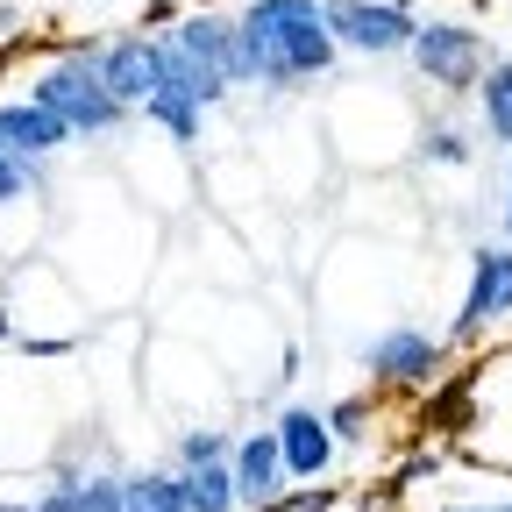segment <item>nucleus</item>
Wrapping results in <instances>:
<instances>
[{
    "instance_id": "f257e3e1",
    "label": "nucleus",
    "mask_w": 512,
    "mask_h": 512,
    "mask_svg": "<svg viewBox=\"0 0 512 512\" xmlns=\"http://www.w3.org/2000/svg\"><path fill=\"white\" fill-rule=\"evenodd\" d=\"M235 29L249 50V86H299L335 64V36L313 0H249Z\"/></svg>"
},
{
    "instance_id": "f03ea898",
    "label": "nucleus",
    "mask_w": 512,
    "mask_h": 512,
    "mask_svg": "<svg viewBox=\"0 0 512 512\" xmlns=\"http://www.w3.org/2000/svg\"><path fill=\"white\" fill-rule=\"evenodd\" d=\"M29 100H43V107L64 121V136H107V128L128 121V107H121V100L107 93V79L93 72V43H79L64 64H50Z\"/></svg>"
},
{
    "instance_id": "7ed1b4c3",
    "label": "nucleus",
    "mask_w": 512,
    "mask_h": 512,
    "mask_svg": "<svg viewBox=\"0 0 512 512\" xmlns=\"http://www.w3.org/2000/svg\"><path fill=\"white\" fill-rule=\"evenodd\" d=\"M320 22H328L335 43H349L363 57H392L420 29V15L413 8H392V0H320Z\"/></svg>"
},
{
    "instance_id": "20e7f679",
    "label": "nucleus",
    "mask_w": 512,
    "mask_h": 512,
    "mask_svg": "<svg viewBox=\"0 0 512 512\" xmlns=\"http://www.w3.org/2000/svg\"><path fill=\"white\" fill-rule=\"evenodd\" d=\"M406 50H413V64H420V79L441 86V93H470L477 72H484V36L463 29V22H420Z\"/></svg>"
},
{
    "instance_id": "39448f33",
    "label": "nucleus",
    "mask_w": 512,
    "mask_h": 512,
    "mask_svg": "<svg viewBox=\"0 0 512 512\" xmlns=\"http://www.w3.org/2000/svg\"><path fill=\"white\" fill-rule=\"evenodd\" d=\"M93 72L107 79V93H114L121 107H143V100L164 86L157 36H114V43H93Z\"/></svg>"
},
{
    "instance_id": "423d86ee",
    "label": "nucleus",
    "mask_w": 512,
    "mask_h": 512,
    "mask_svg": "<svg viewBox=\"0 0 512 512\" xmlns=\"http://www.w3.org/2000/svg\"><path fill=\"white\" fill-rule=\"evenodd\" d=\"M505 313H512V249H477L470 256V292L456 306V342H477Z\"/></svg>"
},
{
    "instance_id": "0eeeda50",
    "label": "nucleus",
    "mask_w": 512,
    "mask_h": 512,
    "mask_svg": "<svg viewBox=\"0 0 512 512\" xmlns=\"http://www.w3.org/2000/svg\"><path fill=\"white\" fill-rule=\"evenodd\" d=\"M278 456H285V477H328V463H335V434H328V413H313V406H292L278 427Z\"/></svg>"
},
{
    "instance_id": "6e6552de",
    "label": "nucleus",
    "mask_w": 512,
    "mask_h": 512,
    "mask_svg": "<svg viewBox=\"0 0 512 512\" xmlns=\"http://www.w3.org/2000/svg\"><path fill=\"white\" fill-rule=\"evenodd\" d=\"M228 470H235V498L242 505H271L285 491V456H278V434L271 427H256L228 448Z\"/></svg>"
},
{
    "instance_id": "1a4fd4ad",
    "label": "nucleus",
    "mask_w": 512,
    "mask_h": 512,
    "mask_svg": "<svg viewBox=\"0 0 512 512\" xmlns=\"http://www.w3.org/2000/svg\"><path fill=\"white\" fill-rule=\"evenodd\" d=\"M171 36H178L185 50H200L228 86H249V50H242V29H235L228 15H207V8H200V15H185Z\"/></svg>"
},
{
    "instance_id": "9d476101",
    "label": "nucleus",
    "mask_w": 512,
    "mask_h": 512,
    "mask_svg": "<svg viewBox=\"0 0 512 512\" xmlns=\"http://www.w3.org/2000/svg\"><path fill=\"white\" fill-rule=\"evenodd\" d=\"M370 370L384 384H427L441 370V342L427 328H392V335H377L370 342Z\"/></svg>"
},
{
    "instance_id": "9b49d317",
    "label": "nucleus",
    "mask_w": 512,
    "mask_h": 512,
    "mask_svg": "<svg viewBox=\"0 0 512 512\" xmlns=\"http://www.w3.org/2000/svg\"><path fill=\"white\" fill-rule=\"evenodd\" d=\"M0 143H8L15 157H57L72 136H64V121L43 100H8L0 107Z\"/></svg>"
},
{
    "instance_id": "f8f14e48",
    "label": "nucleus",
    "mask_w": 512,
    "mask_h": 512,
    "mask_svg": "<svg viewBox=\"0 0 512 512\" xmlns=\"http://www.w3.org/2000/svg\"><path fill=\"white\" fill-rule=\"evenodd\" d=\"M178 484H185V512H235L242 505L228 463H192V470H178Z\"/></svg>"
},
{
    "instance_id": "ddd939ff",
    "label": "nucleus",
    "mask_w": 512,
    "mask_h": 512,
    "mask_svg": "<svg viewBox=\"0 0 512 512\" xmlns=\"http://www.w3.org/2000/svg\"><path fill=\"white\" fill-rule=\"evenodd\" d=\"M121 512H185L178 470H136V477H121Z\"/></svg>"
},
{
    "instance_id": "4468645a",
    "label": "nucleus",
    "mask_w": 512,
    "mask_h": 512,
    "mask_svg": "<svg viewBox=\"0 0 512 512\" xmlns=\"http://www.w3.org/2000/svg\"><path fill=\"white\" fill-rule=\"evenodd\" d=\"M143 114H150L157 128H171L178 143H200V114H207V107L192 100V93H178V86H157V93L143 100Z\"/></svg>"
},
{
    "instance_id": "2eb2a0df",
    "label": "nucleus",
    "mask_w": 512,
    "mask_h": 512,
    "mask_svg": "<svg viewBox=\"0 0 512 512\" xmlns=\"http://www.w3.org/2000/svg\"><path fill=\"white\" fill-rule=\"evenodd\" d=\"M477 79H484L477 86L484 93V136L512 150V64H491V72H477Z\"/></svg>"
},
{
    "instance_id": "dca6fc26",
    "label": "nucleus",
    "mask_w": 512,
    "mask_h": 512,
    "mask_svg": "<svg viewBox=\"0 0 512 512\" xmlns=\"http://www.w3.org/2000/svg\"><path fill=\"white\" fill-rule=\"evenodd\" d=\"M43 178H50V157H15L8 143H0V207H22Z\"/></svg>"
},
{
    "instance_id": "f3484780",
    "label": "nucleus",
    "mask_w": 512,
    "mask_h": 512,
    "mask_svg": "<svg viewBox=\"0 0 512 512\" xmlns=\"http://www.w3.org/2000/svg\"><path fill=\"white\" fill-rule=\"evenodd\" d=\"M72 484V512H121V477H64Z\"/></svg>"
},
{
    "instance_id": "a211bd4d",
    "label": "nucleus",
    "mask_w": 512,
    "mask_h": 512,
    "mask_svg": "<svg viewBox=\"0 0 512 512\" xmlns=\"http://www.w3.org/2000/svg\"><path fill=\"white\" fill-rule=\"evenodd\" d=\"M228 456V434H214V427H192V434H178V463L192 470V463H221Z\"/></svg>"
},
{
    "instance_id": "6ab92c4d",
    "label": "nucleus",
    "mask_w": 512,
    "mask_h": 512,
    "mask_svg": "<svg viewBox=\"0 0 512 512\" xmlns=\"http://www.w3.org/2000/svg\"><path fill=\"white\" fill-rule=\"evenodd\" d=\"M420 157H427V164H470V143L456 136V128H427Z\"/></svg>"
},
{
    "instance_id": "aec40b11",
    "label": "nucleus",
    "mask_w": 512,
    "mask_h": 512,
    "mask_svg": "<svg viewBox=\"0 0 512 512\" xmlns=\"http://www.w3.org/2000/svg\"><path fill=\"white\" fill-rule=\"evenodd\" d=\"M363 420H370V406H363V399H342V406L328 413V434H335V441H363V434H370Z\"/></svg>"
},
{
    "instance_id": "412c9836",
    "label": "nucleus",
    "mask_w": 512,
    "mask_h": 512,
    "mask_svg": "<svg viewBox=\"0 0 512 512\" xmlns=\"http://www.w3.org/2000/svg\"><path fill=\"white\" fill-rule=\"evenodd\" d=\"M328 505H335V491H313V484H306L299 498H285V491H278L271 505H256V512H328Z\"/></svg>"
},
{
    "instance_id": "4be33fe9",
    "label": "nucleus",
    "mask_w": 512,
    "mask_h": 512,
    "mask_svg": "<svg viewBox=\"0 0 512 512\" xmlns=\"http://www.w3.org/2000/svg\"><path fill=\"white\" fill-rule=\"evenodd\" d=\"M29 512H72V484H64V477H57V484H50V491H43V498H36Z\"/></svg>"
},
{
    "instance_id": "5701e85b",
    "label": "nucleus",
    "mask_w": 512,
    "mask_h": 512,
    "mask_svg": "<svg viewBox=\"0 0 512 512\" xmlns=\"http://www.w3.org/2000/svg\"><path fill=\"white\" fill-rule=\"evenodd\" d=\"M171 8H178V0H143V15H150V22H164Z\"/></svg>"
},
{
    "instance_id": "b1692460",
    "label": "nucleus",
    "mask_w": 512,
    "mask_h": 512,
    "mask_svg": "<svg viewBox=\"0 0 512 512\" xmlns=\"http://www.w3.org/2000/svg\"><path fill=\"white\" fill-rule=\"evenodd\" d=\"M470 512H512V505H470Z\"/></svg>"
},
{
    "instance_id": "393cba45",
    "label": "nucleus",
    "mask_w": 512,
    "mask_h": 512,
    "mask_svg": "<svg viewBox=\"0 0 512 512\" xmlns=\"http://www.w3.org/2000/svg\"><path fill=\"white\" fill-rule=\"evenodd\" d=\"M0 512H29V505H8V498H0Z\"/></svg>"
},
{
    "instance_id": "a878e982",
    "label": "nucleus",
    "mask_w": 512,
    "mask_h": 512,
    "mask_svg": "<svg viewBox=\"0 0 512 512\" xmlns=\"http://www.w3.org/2000/svg\"><path fill=\"white\" fill-rule=\"evenodd\" d=\"M505 235H512V200H505Z\"/></svg>"
}]
</instances>
